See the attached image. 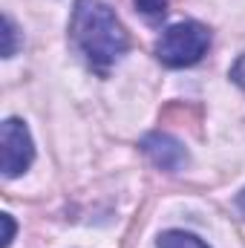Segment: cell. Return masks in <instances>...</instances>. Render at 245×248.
<instances>
[{"mask_svg":"<svg viewBox=\"0 0 245 248\" xmlns=\"http://www.w3.org/2000/svg\"><path fill=\"white\" fill-rule=\"evenodd\" d=\"M69 32L81 55L98 72H107L130 46L122 20L104 0H78L72 9Z\"/></svg>","mask_w":245,"mask_h":248,"instance_id":"cell-1","label":"cell"},{"mask_svg":"<svg viewBox=\"0 0 245 248\" xmlns=\"http://www.w3.org/2000/svg\"><path fill=\"white\" fill-rule=\"evenodd\" d=\"M208 46H211V32L196 20H182L162 32V38L156 44V58L173 69L193 66L205 58Z\"/></svg>","mask_w":245,"mask_h":248,"instance_id":"cell-2","label":"cell"},{"mask_svg":"<svg viewBox=\"0 0 245 248\" xmlns=\"http://www.w3.org/2000/svg\"><path fill=\"white\" fill-rule=\"evenodd\" d=\"M0 139H3V176H9V179L20 176L35 159V147H32V136H29L26 124L17 119H6Z\"/></svg>","mask_w":245,"mask_h":248,"instance_id":"cell-3","label":"cell"},{"mask_svg":"<svg viewBox=\"0 0 245 248\" xmlns=\"http://www.w3.org/2000/svg\"><path fill=\"white\" fill-rule=\"evenodd\" d=\"M141 147H144V153L153 159V165L162 168V170H182L184 165H187L184 147L173 139V136H168V133H150V136L141 141Z\"/></svg>","mask_w":245,"mask_h":248,"instance_id":"cell-4","label":"cell"},{"mask_svg":"<svg viewBox=\"0 0 245 248\" xmlns=\"http://www.w3.org/2000/svg\"><path fill=\"white\" fill-rule=\"evenodd\" d=\"M159 248H208L199 237L184 234V231H168L159 237Z\"/></svg>","mask_w":245,"mask_h":248,"instance_id":"cell-5","label":"cell"},{"mask_svg":"<svg viewBox=\"0 0 245 248\" xmlns=\"http://www.w3.org/2000/svg\"><path fill=\"white\" fill-rule=\"evenodd\" d=\"M17 29H15V23H12V17L6 15L3 17V38H6V46H3V58H12L15 55V49H17V35H15Z\"/></svg>","mask_w":245,"mask_h":248,"instance_id":"cell-6","label":"cell"},{"mask_svg":"<svg viewBox=\"0 0 245 248\" xmlns=\"http://www.w3.org/2000/svg\"><path fill=\"white\" fill-rule=\"evenodd\" d=\"M136 6L147 17H165V12H168V0H136Z\"/></svg>","mask_w":245,"mask_h":248,"instance_id":"cell-7","label":"cell"},{"mask_svg":"<svg viewBox=\"0 0 245 248\" xmlns=\"http://www.w3.org/2000/svg\"><path fill=\"white\" fill-rule=\"evenodd\" d=\"M0 222H3V243H0V246L9 248V246H12V237H15V222H12V217H9V214H3V217H0Z\"/></svg>","mask_w":245,"mask_h":248,"instance_id":"cell-8","label":"cell"},{"mask_svg":"<svg viewBox=\"0 0 245 248\" xmlns=\"http://www.w3.org/2000/svg\"><path fill=\"white\" fill-rule=\"evenodd\" d=\"M231 78H234V81H237V84L245 90V55H243L237 63H234V69H231Z\"/></svg>","mask_w":245,"mask_h":248,"instance_id":"cell-9","label":"cell"},{"mask_svg":"<svg viewBox=\"0 0 245 248\" xmlns=\"http://www.w3.org/2000/svg\"><path fill=\"white\" fill-rule=\"evenodd\" d=\"M237 205H240V211H243V214H245V190H243V193H240V199H237Z\"/></svg>","mask_w":245,"mask_h":248,"instance_id":"cell-10","label":"cell"}]
</instances>
